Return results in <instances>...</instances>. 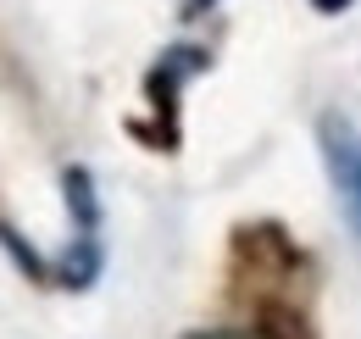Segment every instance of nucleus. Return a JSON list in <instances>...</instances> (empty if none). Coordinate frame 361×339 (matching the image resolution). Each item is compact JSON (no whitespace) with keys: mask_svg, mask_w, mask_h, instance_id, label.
<instances>
[{"mask_svg":"<svg viewBox=\"0 0 361 339\" xmlns=\"http://www.w3.org/2000/svg\"><path fill=\"white\" fill-rule=\"evenodd\" d=\"M322 150H328V167H334V184L345 189V201H350V222H356L361 234V139L350 133L345 117H322Z\"/></svg>","mask_w":361,"mask_h":339,"instance_id":"nucleus-1","label":"nucleus"},{"mask_svg":"<svg viewBox=\"0 0 361 339\" xmlns=\"http://www.w3.org/2000/svg\"><path fill=\"white\" fill-rule=\"evenodd\" d=\"M61 195H67V212L78 217V228H94V222H100V195H94L90 167H67L61 172Z\"/></svg>","mask_w":361,"mask_h":339,"instance_id":"nucleus-2","label":"nucleus"},{"mask_svg":"<svg viewBox=\"0 0 361 339\" xmlns=\"http://www.w3.org/2000/svg\"><path fill=\"white\" fill-rule=\"evenodd\" d=\"M94 278H100V245L84 239V245H73V251L61 256V284L67 290H90Z\"/></svg>","mask_w":361,"mask_h":339,"instance_id":"nucleus-3","label":"nucleus"},{"mask_svg":"<svg viewBox=\"0 0 361 339\" xmlns=\"http://www.w3.org/2000/svg\"><path fill=\"white\" fill-rule=\"evenodd\" d=\"M256 339H312V334H306V323H300L289 306L267 300V306H262V317H256Z\"/></svg>","mask_w":361,"mask_h":339,"instance_id":"nucleus-4","label":"nucleus"},{"mask_svg":"<svg viewBox=\"0 0 361 339\" xmlns=\"http://www.w3.org/2000/svg\"><path fill=\"white\" fill-rule=\"evenodd\" d=\"M0 245H6V251L17 256V267H23V273H28V278H45V261H39V251H34V245H23V239H17V228H11V222H0Z\"/></svg>","mask_w":361,"mask_h":339,"instance_id":"nucleus-5","label":"nucleus"},{"mask_svg":"<svg viewBox=\"0 0 361 339\" xmlns=\"http://www.w3.org/2000/svg\"><path fill=\"white\" fill-rule=\"evenodd\" d=\"M183 339H256V334H245V328H200V334H183Z\"/></svg>","mask_w":361,"mask_h":339,"instance_id":"nucleus-6","label":"nucleus"},{"mask_svg":"<svg viewBox=\"0 0 361 339\" xmlns=\"http://www.w3.org/2000/svg\"><path fill=\"white\" fill-rule=\"evenodd\" d=\"M317 11H345V6H350V0H312Z\"/></svg>","mask_w":361,"mask_h":339,"instance_id":"nucleus-7","label":"nucleus"},{"mask_svg":"<svg viewBox=\"0 0 361 339\" xmlns=\"http://www.w3.org/2000/svg\"><path fill=\"white\" fill-rule=\"evenodd\" d=\"M206 6H212V0H189V6H183V11H189V17H195V11H206Z\"/></svg>","mask_w":361,"mask_h":339,"instance_id":"nucleus-8","label":"nucleus"}]
</instances>
